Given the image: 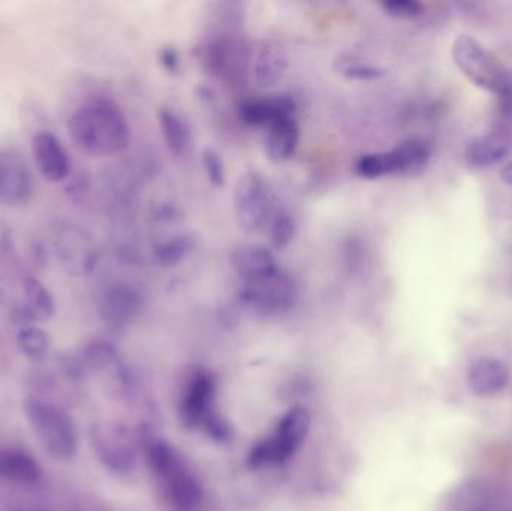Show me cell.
Instances as JSON below:
<instances>
[{"instance_id": "6da1fadb", "label": "cell", "mask_w": 512, "mask_h": 511, "mask_svg": "<svg viewBox=\"0 0 512 511\" xmlns=\"http://www.w3.org/2000/svg\"><path fill=\"white\" fill-rule=\"evenodd\" d=\"M68 128L74 143L90 155H117L131 141V128L125 113L105 96H96L75 110Z\"/></svg>"}, {"instance_id": "7a4b0ae2", "label": "cell", "mask_w": 512, "mask_h": 511, "mask_svg": "<svg viewBox=\"0 0 512 511\" xmlns=\"http://www.w3.org/2000/svg\"><path fill=\"white\" fill-rule=\"evenodd\" d=\"M147 464L161 489L165 503L173 511H197L203 504V488L180 456L164 443L146 446Z\"/></svg>"}, {"instance_id": "3957f363", "label": "cell", "mask_w": 512, "mask_h": 511, "mask_svg": "<svg viewBox=\"0 0 512 511\" xmlns=\"http://www.w3.org/2000/svg\"><path fill=\"white\" fill-rule=\"evenodd\" d=\"M24 414L36 440L54 461L68 462L78 450V434L74 422L60 405L44 396H27Z\"/></svg>"}, {"instance_id": "277c9868", "label": "cell", "mask_w": 512, "mask_h": 511, "mask_svg": "<svg viewBox=\"0 0 512 511\" xmlns=\"http://www.w3.org/2000/svg\"><path fill=\"white\" fill-rule=\"evenodd\" d=\"M234 212L239 227L249 234L261 233L276 215L273 192L259 171L249 170L240 177L234 191Z\"/></svg>"}, {"instance_id": "5b68a950", "label": "cell", "mask_w": 512, "mask_h": 511, "mask_svg": "<svg viewBox=\"0 0 512 511\" xmlns=\"http://www.w3.org/2000/svg\"><path fill=\"white\" fill-rule=\"evenodd\" d=\"M310 429V416L303 408H292L277 423L274 431L252 450V467L282 465L292 458L306 440Z\"/></svg>"}, {"instance_id": "8992f818", "label": "cell", "mask_w": 512, "mask_h": 511, "mask_svg": "<svg viewBox=\"0 0 512 511\" xmlns=\"http://www.w3.org/2000/svg\"><path fill=\"white\" fill-rule=\"evenodd\" d=\"M429 158L427 144L414 138L387 152L361 156L355 164V171L363 179H379L388 174H414L426 167Z\"/></svg>"}, {"instance_id": "52a82bcc", "label": "cell", "mask_w": 512, "mask_h": 511, "mask_svg": "<svg viewBox=\"0 0 512 511\" xmlns=\"http://www.w3.org/2000/svg\"><path fill=\"white\" fill-rule=\"evenodd\" d=\"M453 59L457 68L469 78L475 86L498 95L510 75L492 59L480 41L471 35H460L453 44Z\"/></svg>"}, {"instance_id": "ba28073f", "label": "cell", "mask_w": 512, "mask_h": 511, "mask_svg": "<svg viewBox=\"0 0 512 511\" xmlns=\"http://www.w3.org/2000/svg\"><path fill=\"white\" fill-rule=\"evenodd\" d=\"M298 299L295 282L282 269L261 281L242 284L240 302L258 314H280L289 311Z\"/></svg>"}, {"instance_id": "9c48e42d", "label": "cell", "mask_w": 512, "mask_h": 511, "mask_svg": "<svg viewBox=\"0 0 512 511\" xmlns=\"http://www.w3.org/2000/svg\"><path fill=\"white\" fill-rule=\"evenodd\" d=\"M252 51L243 39L221 36L206 47V65L213 75L231 86H240L251 74Z\"/></svg>"}, {"instance_id": "30bf717a", "label": "cell", "mask_w": 512, "mask_h": 511, "mask_svg": "<svg viewBox=\"0 0 512 511\" xmlns=\"http://www.w3.org/2000/svg\"><path fill=\"white\" fill-rule=\"evenodd\" d=\"M215 393V378L206 372H198L189 381L180 404V416L188 428H203L206 425L215 428L213 426L216 422V417L213 416Z\"/></svg>"}, {"instance_id": "8fae6325", "label": "cell", "mask_w": 512, "mask_h": 511, "mask_svg": "<svg viewBox=\"0 0 512 511\" xmlns=\"http://www.w3.org/2000/svg\"><path fill=\"white\" fill-rule=\"evenodd\" d=\"M99 461L114 473H126L134 465V450L128 435L114 425L93 426L90 434Z\"/></svg>"}, {"instance_id": "7c38bea8", "label": "cell", "mask_w": 512, "mask_h": 511, "mask_svg": "<svg viewBox=\"0 0 512 511\" xmlns=\"http://www.w3.org/2000/svg\"><path fill=\"white\" fill-rule=\"evenodd\" d=\"M32 197V176L20 155L0 150V203L18 206Z\"/></svg>"}, {"instance_id": "4fadbf2b", "label": "cell", "mask_w": 512, "mask_h": 511, "mask_svg": "<svg viewBox=\"0 0 512 511\" xmlns=\"http://www.w3.org/2000/svg\"><path fill=\"white\" fill-rule=\"evenodd\" d=\"M288 54L280 42L265 39L252 53L251 75L259 89H270L285 77Z\"/></svg>"}, {"instance_id": "5bb4252c", "label": "cell", "mask_w": 512, "mask_h": 511, "mask_svg": "<svg viewBox=\"0 0 512 511\" xmlns=\"http://www.w3.org/2000/svg\"><path fill=\"white\" fill-rule=\"evenodd\" d=\"M141 308V296L129 285H114L102 296L99 315L111 329H122L137 317Z\"/></svg>"}, {"instance_id": "9a60e30c", "label": "cell", "mask_w": 512, "mask_h": 511, "mask_svg": "<svg viewBox=\"0 0 512 511\" xmlns=\"http://www.w3.org/2000/svg\"><path fill=\"white\" fill-rule=\"evenodd\" d=\"M231 263L243 284L261 281L279 270L273 252L255 243H243L234 248Z\"/></svg>"}, {"instance_id": "2e32d148", "label": "cell", "mask_w": 512, "mask_h": 511, "mask_svg": "<svg viewBox=\"0 0 512 511\" xmlns=\"http://www.w3.org/2000/svg\"><path fill=\"white\" fill-rule=\"evenodd\" d=\"M468 384L480 398L501 395L510 384V369L495 357H481L469 366Z\"/></svg>"}, {"instance_id": "e0dca14e", "label": "cell", "mask_w": 512, "mask_h": 511, "mask_svg": "<svg viewBox=\"0 0 512 511\" xmlns=\"http://www.w3.org/2000/svg\"><path fill=\"white\" fill-rule=\"evenodd\" d=\"M33 156L45 179L62 182L69 176L71 162L68 153L51 132H39L33 138Z\"/></svg>"}, {"instance_id": "ac0fdd59", "label": "cell", "mask_w": 512, "mask_h": 511, "mask_svg": "<svg viewBox=\"0 0 512 511\" xmlns=\"http://www.w3.org/2000/svg\"><path fill=\"white\" fill-rule=\"evenodd\" d=\"M41 480V467L32 455L20 449L0 450V482L35 488Z\"/></svg>"}, {"instance_id": "d6986e66", "label": "cell", "mask_w": 512, "mask_h": 511, "mask_svg": "<svg viewBox=\"0 0 512 511\" xmlns=\"http://www.w3.org/2000/svg\"><path fill=\"white\" fill-rule=\"evenodd\" d=\"M453 511H512V495L490 485L466 486L454 497Z\"/></svg>"}, {"instance_id": "ffe728a7", "label": "cell", "mask_w": 512, "mask_h": 511, "mask_svg": "<svg viewBox=\"0 0 512 511\" xmlns=\"http://www.w3.org/2000/svg\"><path fill=\"white\" fill-rule=\"evenodd\" d=\"M512 138L507 126L501 125L469 146L466 159L472 167H490L502 161L511 149Z\"/></svg>"}, {"instance_id": "44dd1931", "label": "cell", "mask_w": 512, "mask_h": 511, "mask_svg": "<svg viewBox=\"0 0 512 511\" xmlns=\"http://www.w3.org/2000/svg\"><path fill=\"white\" fill-rule=\"evenodd\" d=\"M54 300L50 291L35 278H27L23 282V303L14 311L20 323L47 321L54 315Z\"/></svg>"}, {"instance_id": "7402d4cb", "label": "cell", "mask_w": 512, "mask_h": 511, "mask_svg": "<svg viewBox=\"0 0 512 511\" xmlns=\"http://www.w3.org/2000/svg\"><path fill=\"white\" fill-rule=\"evenodd\" d=\"M265 152L273 162H285L294 156L300 141V128L294 117H283L268 126Z\"/></svg>"}, {"instance_id": "603a6c76", "label": "cell", "mask_w": 512, "mask_h": 511, "mask_svg": "<svg viewBox=\"0 0 512 511\" xmlns=\"http://www.w3.org/2000/svg\"><path fill=\"white\" fill-rule=\"evenodd\" d=\"M295 111L294 99L288 96L249 101L240 107V119L251 126H270L276 120L292 116Z\"/></svg>"}, {"instance_id": "cb8c5ba5", "label": "cell", "mask_w": 512, "mask_h": 511, "mask_svg": "<svg viewBox=\"0 0 512 511\" xmlns=\"http://www.w3.org/2000/svg\"><path fill=\"white\" fill-rule=\"evenodd\" d=\"M158 119L162 137H164L170 152L176 156L188 155L192 146V135L182 117L177 116L174 111L164 108L159 111Z\"/></svg>"}, {"instance_id": "d4e9b609", "label": "cell", "mask_w": 512, "mask_h": 511, "mask_svg": "<svg viewBox=\"0 0 512 511\" xmlns=\"http://www.w3.org/2000/svg\"><path fill=\"white\" fill-rule=\"evenodd\" d=\"M17 347L23 356L33 362L45 359L50 350V338L36 326H23L17 335Z\"/></svg>"}, {"instance_id": "484cf974", "label": "cell", "mask_w": 512, "mask_h": 511, "mask_svg": "<svg viewBox=\"0 0 512 511\" xmlns=\"http://www.w3.org/2000/svg\"><path fill=\"white\" fill-rule=\"evenodd\" d=\"M268 236L270 243L276 251H282L295 236V221L289 213L277 210L276 215L268 224Z\"/></svg>"}, {"instance_id": "4316f807", "label": "cell", "mask_w": 512, "mask_h": 511, "mask_svg": "<svg viewBox=\"0 0 512 511\" xmlns=\"http://www.w3.org/2000/svg\"><path fill=\"white\" fill-rule=\"evenodd\" d=\"M194 248V242L189 237L179 236L156 248V260L162 266H174L180 263Z\"/></svg>"}, {"instance_id": "83f0119b", "label": "cell", "mask_w": 512, "mask_h": 511, "mask_svg": "<svg viewBox=\"0 0 512 511\" xmlns=\"http://www.w3.org/2000/svg\"><path fill=\"white\" fill-rule=\"evenodd\" d=\"M201 162H203V168L209 182L215 188H222L225 185V180H227V174H225L224 161H222L219 153L213 149H206L203 156H201Z\"/></svg>"}, {"instance_id": "f1b7e54d", "label": "cell", "mask_w": 512, "mask_h": 511, "mask_svg": "<svg viewBox=\"0 0 512 511\" xmlns=\"http://www.w3.org/2000/svg\"><path fill=\"white\" fill-rule=\"evenodd\" d=\"M384 11L391 17L396 18H414L423 14V3L417 0H387L381 3Z\"/></svg>"}, {"instance_id": "f546056e", "label": "cell", "mask_w": 512, "mask_h": 511, "mask_svg": "<svg viewBox=\"0 0 512 511\" xmlns=\"http://www.w3.org/2000/svg\"><path fill=\"white\" fill-rule=\"evenodd\" d=\"M342 72L351 80H375V78L385 75L384 69L352 62V59L346 60L345 65L342 66Z\"/></svg>"}, {"instance_id": "4dcf8cb0", "label": "cell", "mask_w": 512, "mask_h": 511, "mask_svg": "<svg viewBox=\"0 0 512 511\" xmlns=\"http://www.w3.org/2000/svg\"><path fill=\"white\" fill-rule=\"evenodd\" d=\"M159 59H161L162 66L164 69H167L170 74H176L180 68V59L179 53H177L176 48L174 47H164L161 50V54H159Z\"/></svg>"}, {"instance_id": "1f68e13d", "label": "cell", "mask_w": 512, "mask_h": 511, "mask_svg": "<svg viewBox=\"0 0 512 511\" xmlns=\"http://www.w3.org/2000/svg\"><path fill=\"white\" fill-rule=\"evenodd\" d=\"M501 177L505 183L512 185V162H508L507 165H504V168L501 170Z\"/></svg>"}, {"instance_id": "d6a6232c", "label": "cell", "mask_w": 512, "mask_h": 511, "mask_svg": "<svg viewBox=\"0 0 512 511\" xmlns=\"http://www.w3.org/2000/svg\"><path fill=\"white\" fill-rule=\"evenodd\" d=\"M20 511H23V510H20Z\"/></svg>"}]
</instances>
